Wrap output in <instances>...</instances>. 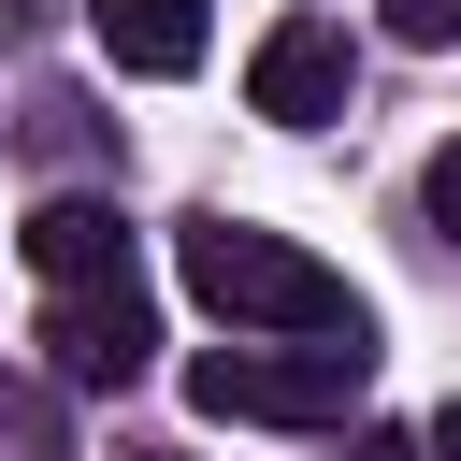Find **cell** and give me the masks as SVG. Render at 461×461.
Instances as JSON below:
<instances>
[{
    "label": "cell",
    "mask_w": 461,
    "mask_h": 461,
    "mask_svg": "<svg viewBox=\"0 0 461 461\" xmlns=\"http://www.w3.org/2000/svg\"><path fill=\"white\" fill-rule=\"evenodd\" d=\"M173 274L230 317V346H375V303H360L331 259H303L288 230L230 216V202H202V216L173 230Z\"/></svg>",
    "instance_id": "obj_1"
},
{
    "label": "cell",
    "mask_w": 461,
    "mask_h": 461,
    "mask_svg": "<svg viewBox=\"0 0 461 461\" xmlns=\"http://www.w3.org/2000/svg\"><path fill=\"white\" fill-rule=\"evenodd\" d=\"M360 389H375V346H202L187 360V403L202 418H259V432L360 418Z\"/></svg>",
    "instance_id": "obj_2"
},
{
    "label": "cell",
    "mask_w": 461,
    "mask_h": 461,
    "mask_svg": "<svg viewBox=\"0 0 461 461\" xmlns=\"http://www.w3.org/2000/svg\"><path fill=\"white\" fill-rule=\"evenodd\" d=\"M43 360H58V389H130V375L158 360L144 274H115V288H43Z\"/></svg>",
    "instance_id": "obj_3"
},
{
    "label": "cell",
    "mask_w": 461,
    "mask_h": 461,
    "mask_svg": "<svg viewBox=\"0 0 461 461\" xmlns=\"http://www.w3.org/2000/svg\"><path fill=\"white\" fill-rule=\"evenodd\" d=\"M245 101H259L274 130H331V115H346V29H331V14H274L259 58H245Z\"/></svg>",
    "instance_id": "obj_4"
},
{
    "label": "cell",
    "mask_w": 461,
    "mask_h": 461,
    "mask_svg": "<svg viewBox=\"0 0 461 461\" xmlns=\"http://www.w3.org/2000/svg\"><path fill=\"white\" fill-rule=\"evenodd\" d=\"M86 29H101V58H115V72H144V86L202 72V43H216V14H202V0H86Z\"/></svg>",
    "instance_id": "obj_5"
},
{
    "label": "cell",
    "mask_w": 461,
    "mask_h": 461,
    "mask_svg": "<svg viewBox=\"0 0 461 461\" xmlns=\"http://www.w3.org/2000/svg\"><path fill=\"white\" fill-rule=\"evenodd\" d=\"M14 245H29L43 288H115V274H130V216H115V202H43Z\"/></svg>",
    "instance_id": "obj_6"
},
{
    "label": "cell",
    "mask_w": 461,
    "mask_h": 461,
    "mask_svg": "<svg viewBox=\"0 0 461 461\" xmlns=\"http://www.w3.org/2000/svg\"><path fill=\"white\" fill-rule=\"evenodd\" d=\"M0 461H58V403L29 375H0Z\"/></svg>",
    "instance_id": "obj_7"
},
{
    "label": "cell",
    "mask_w": 461,
    "mask_h": 461,
    "mask_svg": "<svg viewBox=\"0 0 461 461\" xmlns=\"http://www.w3.org/2000/svg\"><path fill=\"white\" fill-rule=\"evenodd\" d=\"M418 216H432V245H461V144H432V173H418Z\"/></svg>",
    "instance_id": "obj_8"
},
{
    "label": "cell",
    "mask_w": 461,
    "mask_h": 461,
    "mask_svg": "<svg viewBox=\"0 0 461 461\" xmlns=\"http://www.w3.org/2000/svg\"><path fill=\"white\" fill-rule=\"evenodd\" d=\"M389 43H461V0H389Z\"/></svg>",
    "instance_id": "obj_9"
},
{
    "label": "cell",
    "mask_w": 461,
    "mask_h": 461,
    "mask_svg": "<svg viewBox=\"0 0 461 461\" xmlns=\"http://www.w3.org/2000/svg\"><path fill=\"white\" fill-rule=\"evenodd\" d=\"M418 461H461V403H447V418H432V432H418Z\"/></svg>",
    "instance_id": "obj_10"
},
{
    "label": "cell",
    "mask_w": 461,
    "mask_h": 461,
    "mask_svg": "<svg viewBox=\"0 0 461 461\" xmlns=\"http://www.w3.org/2000/svg\"><path fill=\"white\" fill-rule=\"evenodd\" d=\"M360 461H418V432H360Z\"/></svg>",
    "instance_id": "obj_11"
},
{
    "label": "cell",
    "mask_w": 461,
    "mask_h": 461,
    "mask_svg": "<svg viewBox=\"0 0 461 461\" xmlns=\"http://www.w3.org/2000/svg\"><path fill=\"white\" fill-rule=\"evenodd\" d=\"M115 461H173V447H115Z\"/></svg>",
    "instance_id": "obj_12"
}]
</instances>
